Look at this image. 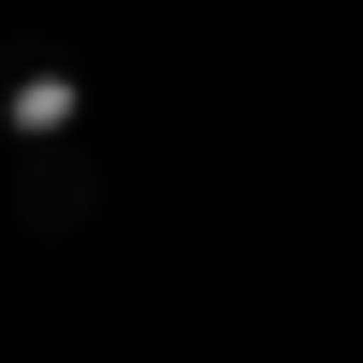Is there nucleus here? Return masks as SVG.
Returning <instances> with one entry per match:
<instances>
[{
	"mask_svg": "<svg viewBox=\"0 0 363 363\" xmlns=\"http://www.w3.org/2000/svg\"><path fill=\"white\" fill-rule=\"evenodd\" d=\"M0 131H15V145H73V131H87L73 58H44V44H29V58H0Z\"/></svg>",
	"mask_w": 363,
	"mask_h": 363,
	"instance_id": "f257e3e1",
	"label": "nucleus"
},
{
	"mask_svg": "<svg viewBox=\"0 0 363 363\" xmlns=\"http://www.w3.org/2000/svg\"><path fill=\"white\" fill-rule=\"evenodd\" d=\"M87 203H102V131H73V145H29V174H15V218H29V233H73Z\"/></svg>",
	"mask_w": 363,
	"mask_h": 363,
	"instance_id": "f03ea898",
	"label": "nucleus"
}]
</instances>
